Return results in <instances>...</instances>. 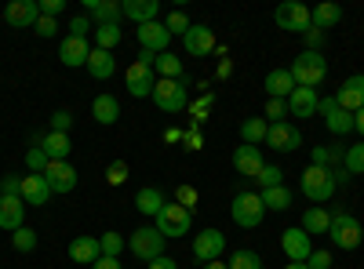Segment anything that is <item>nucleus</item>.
<instances>
[{
  "label": "nucleus",
  "mask_w": 364,
  "mask_h": 269,
  "mask_svg": "<svg viewBox=\"0 0 364 269\" xmlns=\"http://www.w3.org/2000/svg\"><path fill=\"white\" fill-rule=\"evenodd\" d=\"M288 73L295 77V87H317L328 77V58L321 51H302Z\"/></svg>",
  "instance_id": "obj_1"
},
{
  "label": "nucleus",
  "mask_w": 364,
  "mask_h": 269,
  "mask_svg": "<svg viewBox=\"0 0 364 269\" xmlns=\"http://www.w3.org/2000/svg\"><path fill=\"white\" fill-rule=\"evenodd\" d=\"M186 87H190V77H182V80H157L154 84V99L161 113H182L190 106V95H186Z\"/></svg>",
  "instance_id": "obj_2"
},
{
  "label": "nucleus",
  "mask_w": 364,
  "mask_h": 269,
  "mask_svg": "<svg viewBox=\"0 0 364 269\" xmlns=\"http://www.w3.org/2000/svg\"><path fill=\"white\" fill-rule=\"evenodd\" d=\"M336 175H331V168H317L310 164L306 171H302V193H306L314 204H328L331 197H336Z\"/></svg>",
  "instance_id": "obj_3"
},
{
  "label": "nucleus",
  "mask_w": 364,
  "mask_h": 269,
  "mask_svg": "<svg viewBox=\"0 0 364 269\" xmlns=\"http://www.w3.org/2000/svg\"><path fill=\"white\" fill-rule=\"evenodd\" d=\"M328 236H331V244H336V248L353 251L364 241V229H360V222L350 212H336V215H331V226H328Z\"/></svg>",
  "instance_id": "obj_4"
},
{
  "label": "nucleus",
  "mask_w": 364,
  "mask_h": 269,
  "mask_svg": "<svg viewBox=\"0 0 364 269\" xmlns=\"http://www.w3.org/2000/svg\"><path fill=\"white\" fill-rule=\"evenodd\" d=\"M230 215H233L237 226L255 229V226H262V219H266V204H262L259 193H248V190H245V193H237V197H233Z\"/></svg>",
  "instance_id": "obj_5"
},
{
  "label": "nucleus",
  "mask_w": 364,
  "mask_h": 269,
  "mask_svg": "<svg viewBox=\"0 0 364 269\" xmlns=\"http://www.w3.org/2000/svg\"><path fill=\"white\" fill-rule=\"evenodd\" d=\"M128 248H132L135 258H142V262L149 265L154 258L164 255V236L157 233V226H139V229L128 236Z\"/></svg>",
  "instance_id": "obj_6"
},
{
  "label": "nucleus",
  "mask_w": 364,
  "mask_h": 269,
  "mask_svg": "<svg viewBox=\"0 0 364 269\" xmlns=\"http://www.w3.org/2000/svg\"><path fill=\"white\" fill-rule=\"evenodd\" d=\"M273 22L288 33H310L314 29V18H310V8L299 4V0H284V4L273 11Z\"/></svg>",
  "instance_id": "obj_7"
},
{
  "label": "nucleus",
  "mask_w": 364,
  "mask_h": 269,
  "mask_svg": "<svg viewBox=\"0 0 364 269\" xmlns=\"http://www.w3.org/2000/svg\"><path fill=\"white\" fill-rule=\"evenodd\" d=\"M193 229V212H186L182 204H164V212L157 215V233L164 236H186Z\"/></svg>",
  "instance_id": "obj_8"
},
{
  "label": "nucleus",
  "mask_w": 364,
  "mask_h": 269,
  "mask_svg": "<svg viewBox=\"0 0 364 269\" xmlns=\"http://www.w3.org/2000/svg\"><path fill=\"white\" fill-rule=\"evenodd\" d=\"M317 113L324 116V124H328L331 135H350V131H353V113H346V109L336 102V95L321 99V102H317Z\"/></svg>",
  "instance_id": "obj_9"
},
{
  "label": "nucleus",
  "mask_w": 364,
  "mask_h": 269,
  "mask_svg": "<svg viewBox=\"0 0 364 269\" xmlns=\"http://www.w3.org/2000/svg\"><path fill=\"white\" fill-rule=\"evenodd\" d=\"M44 182H48L51 193H63L66 197V193L77 190V168L70 160H51L48 171H44Z\"/></svg>",
  "instance_id": "obj_10"
},
{
  "label": "nucleus",
  "mask_w": 364,
  "mask_h": 269,
  "mask_svg": "<svg viewBox=\"0 0 364 269\" xmlns=\"http://www.w3.org/2000/svg\"><path fill=\"white\" fill-rule=\"evenodd\" d=\"M223 251H226V236L219 233V229H200L197 236H193V255L200 258V265L204 262H219L223 258Z\"/></svg>",
  "instance_id": "obj_11"
},
{
  "label": "nucleus",
  "mask_w": 364,
  "mask_h": 269,
  "mask_svg": "<svg viewBox=\"0 0 364 269\" xmlns=\"http://www.w3.org/2000/svg\"><path fill=\"white\" fill-rule=\"evenodd\" d=\"M281 248H284L288 262H306V258L314 255L310 233H306V229H299V226H291V229H284V233H281Z\"/></svg>",
  "instance_id": "obj_12"
},
{
  "label": "nucleus",
  "mask_w": 364,
  "mask_h": 269,
  "mask_svg": "<svg viewBox=\"0 0 364 269\" xmlns=\"http://www.w3.org/2000/svg\"><path fill=\"white\" fill-rule=\"evenodd\" d=\"M135 37H139L142 51H154V55H164L168 44H171V33H168L164 22H146V26H139Z\"/></svg>",
  "instance_id": "obj_13"
},
{
  "label": "nucleus",
  "mask_w": 364,
  "mask_h": 269,
  "mask_svg": "<svg viewBox=\"0 0 364 269\" xmlns=\"http://www.w3.org/2000/svg\"><path fill=\"white\" fill-rule=\"evenodd\" d=\"M266 146H269V149H277V153H291V149L302 146V135H299L295 124L281 121V124H269V131H266Z\"/></svg>",
  "instance_id": "obj_14"
},
{
  "label": "nucleus",
  "mask_w": 364,
  "mask_h": 269,
  "mask_svg": "<svg viewBox=\"0 0 364 269\" xmlns=\"http://www.w3.org/2000/svg\"><path fill=\"white\" fill-rule=\"evenodd\" d=\"M37 18H41V4H37V0H11V4L4 8V22L15 26V29L37 26Z\"/></svg>",
  "instance_id": "obj_15"
},
{
  "label": "nucleus",
  "mask_w": 364,
  "mask_h": 269,
  "mask_svg": "<svg viewBox=\"0 0 364 269\" xmlns=\"http://www.w3.org/2000/svg\"><path fill=\"white\" fill-rule=\"evenodd\" d=\"M124 84H128V92H132L135 99H149V95H154V84H157V77H154V70H149V66L132 62V66L124 70Z\"/></svg>",
  "instance_id": "obj_16"
},
{
  "label": "nucleus",
  "mask_w": 364,
  "mask_h": 269,
  "mask_svg": "<svg viewBox=\"0 0 364 269\" xmlns=\"http://www.w3.org/2000/svg\"><path fill=\"white\" fill-rule=\"evenodd\" d=\"M182 48H186V55L193 58H204L215 51V33H211V26H190V33L182 37Z\"/></svg>",
  "instance_id": "obj_17"
},
{
  "label": "nucleus",
  "mask_w": 364,
  "mask_h": 269,
  "mask_svg": "<svg viewBox=\"0 0 364 269\" xmlns=\"http://www.w3.org/2000/svg\"><path fill=\"white\" fill-rule=\"evenodd\" d=\"M262 149L259 146H245L240 142L237 149H233V168H237V175H245V178H255L259 171H262Z\"/></svg>",
  "instance_id": "obj_18"
},
{
  "label": "nucleus",
  "mask_w": 364,
  "mask_h": 269,
  "mask_svg": "<svg viewBox=\"0 0 364 269\" xmlns=\"http://www.w3.org/2000/svg\"><path fill=\"white\" fill-rule=\"evenodd\" d=\"M336 102H339L346 113L364 109V73H357V77H346V80H343V87L336 92Z\"/></svg>",
  "instance_id": "obj_19"
},
{
  "label": "nucleus",
  "mask_w": 364,
  "mask_h": 269,
  "mask_svg": "<svg viewBox=\"0 0 364 269\" xmlns=\"http://www.w3.org/2000/svg\"><path fill=\"white\" fill-rule=\"evenodd\" d=\"M51 200V190L44 182V175H22V204L26 207H44Z\"/></svg>",
  "instance_id": "obj_20"
},
{
  "label": "nucleus",
  "mask_w": 364,
  "mask_h": 269,
  "mask_svg": "<svg viewBox=\"0 0 364 269\" xmlns=\"http://www.w3.org/2000/svg\"><path fill=\"white\" fill-rule=\"evenodd\" d=\"M84 11L99 26H109V22L124 18V4H120V0H84Z\"/></svg>",
  "instance_id": "obj_21"
},
{
  "label": "nucleus",
  "mask_w": 364,
  "mask_h": 269,
  "mask_svg": "<svg viewBox=\"0 0 364 269\" xmlns=\"http://www.w3.org/2000/svg\"><path fill=\"white\" fill-rule=\"evenodd\" d=\"M120 4H124V18H132L135 26L157 22L161 15V0H120Z\"/></svg>",
  "instance_id": "obj_22"
},
{
  "label": "nucleus",
  "mask_w": 364,
  "mask_h": 269,
  "mask_svg": "<svg viewBox=\"0 0 364 269\" xmlns=\"http://www.w3.org/2000/svg\"><path fill=\"white\" fill-rule=\"evenodd\" d=\"M22 219H26V204L22 197H0V229H22Z\"/></svg>",
  "instance_id": "obj_23"
},
{
  "label": "nucleus",
  "mask_w": 364,
  "mask_h": 269,
  "mask_svg": "<svg viewBox=\"0 0 364 269\" xmlns=\"http://www.w3.org/2000/svg\"><path fill=\"white\" fill-rule=\"evenodd\" d=\"M317 92L314 87H295L288 95V116H314L317 113Z\"/></svg>",
  "instance_id": "obj_24"
},
{
  "label": "nucleus",
  "mask_w": 364,
  "mask_h": 269,
  "mask_svg": "<svg viewBox=\"0 0 364 269\" xmlns=\"http://www.w3.org/2000/svg\"><path fill=\"white\" fill-rule=\"evenodd\" d=\"M33 146H41V149H44L48 160H70V149H73L70 135H63V131H48V135H44V138H37Z\"/></svg>",
  "instance_id": "obj_25"
},
{
  "label": "nucleus",
  "mask_w": 364,
  "mask_h": 269,
  "mask_svg": "<svg viewBox=\"0 0 364 269\" xmlns=\"http://www.w3.org/2000/svg\"><path fill=\"white\" fill-rule=\"evenodd\" d=\"M95 80H109L117 73V62H113V51H102V48H91L87 55V66H84Z\"/></svg>",
  "instance_id": "obj_26"
},
{
  "label": "nucleus",
  "mask_w": 364,
  "mask_h": 269,
  "mask_svg": "<svg viewBox=\"0 0 364 269\" xmlns=\"http://www.w3.org/2000/svg\"><path fill=\"white\" fill-rule=\"evenodd\" d=\"M87 55H91V44L80 40V37H66L63 48H58V58L66 66H87Z\"/></svg>",
  "instance_id": "obj_27"
},
{
  "label": "nucleus",
  "mask_w": 364,
  "mask_h": 269,
  "mask_svg": "<svg viewBox=\"0 0 364 269\" xmlns=\"http://www.w3.org/2000/svg\"><path fill=\"white\" fill-rule=\"evenodd\" d=\"M70 258H73V262H84V265L99 262V258H102L99 236H77V241L70 244Z\"/></svg>",
  "instance_id": "obj_28"
},
{
  "label": "nucleus",
  "mask_w": 364,
  "mask_h": 269,
  "mask_svg": "<svg viewBox=\"0 0 364 269\" xmlns=\"http://www.w3.org/2000/svg\"><path fill=\"white\" fill-rule=\"evenodd\" d=\"M295 92V77L288 70H269L266 73V95L269 99H288Z\"/></svg>",
  "instance_id": "obj_29"
},
{
  "label": "nucleus",
  "mask_w": 364,
  "mask_h": 269,
  "mask_svg": "<svg viewBox=\"0 0 364 269\" xmlns=\"http://www.w3.org/2000/svg\"><path fill=\"white\" fill-rule=\"evenodd\" d=\"M310 18H314V29H328L331 26H339V18H343V8L336 4V0H324V4H317V8H310Z\"/></svg>",
  "instance_id": "obj_30"
},
{
  "label": "nucleus",
  "mask_w": 364,
  "mask_h": 269,
  "mask_svg": "<svg viewBox=\"0 0 364 269\" xmlns=\"http://www.w3.org/2000/svg\"><path fill=\"white\" fill-rule=\"evenodd\" d=\"M91 116H95L99 124H117L120 121V102L113 95H95V102H91Z\"/></svg>",
  "instance_id": "obj_31"
},
{
  "label": "nucleus",
  "mask_w": 364,
  "mask_h": 269,
  "mask_svg": "<svg viewBox=\"0 0 364 269\" xmlns=\"http://www.w3.org/2000/svg\"><path fill=\"white\" fill-rule=\"evenodd\" d=\"M164 204H168V200H164V193H161V190H154V186H142V190L135 193V207H139L142 215H154V219H157V215L164 212Z\"/></svg>",
  "instance_id": "obj_32"
},
{
  "label": "nucleus",
  "mask_w": 364,
  "mask_h": 269,
  "mask_svg": "<svg viewBox=\"0 0 364 269\" xmlns=\"http://www.w3.org/2000/svg\"><path fill=\"white\" fill-rule=\"evenodd\" d=\"M266 131H269L266 116H248V121L240 124V142H245V146H262L266 142Z\"/></svg>",
  "instance_id": "obj_33"
},
{
  "label": "nucleus",
  "mask_w": 364,
  "mask_h": 269,
  "mask_svg": "<svg viewBox=\"0 0 364 269\" xmlns=\"http://www.w3.org/2000/svg\"><path fill=\"white\" fill-rule=\"evenodd\" d=\"M154 70H157V80H182V77H186V73H182V58H178V55H171V51L157 55Z\"/></svg>",
  "instance_id": "obj_34"
},
{
  "label": "nucleus",
  "mask_w": 364,
  "mask_h": 269,
  "mask_svg": "<svg viewBox=\"0 0 364 269\" xmlns=\"http://www.w3.org/2000/svg\"><path fill=\"white\" fill-rule=\"evenodd\" d=\"M262 197V204L269 207V212H288V207H291V190L281 182V186H269V190H262L259 193Z\"/></svg>",
  "instance_id": "obj_35"
},
{
  "label": "nucleus",
  "mask_w": 364,
  "mask_h": 269,
  "mask_svg": "<svg viewBox=\"0 0 364 269\" xmlns=\"http://www.w3.org/2000/svg\"><path fill=\"white\" fill-rule=\"evenodd\" d=\"M120 40H124V33H120V22L95 26V48H102V51H113Z\"/></svg>",
  "instance_id": "obj_36"
},
{
  "label": "nucleus",
  "mask_w": 364,
  "mask_h": 269,
  "mask_svg": "<svg viewBox=\"0 0 364 269\" xmlns=\"http://www.w3.org/2000/svg\"><path fill=\"white\" fill-rule=\"evenodd\" d=\"M328 226H331V215L324 212V207H310V212L302 215V229H306L310 236L314 233H328Z\"/></svg>",
  "instance_id": "obj_37"
},
{
  "label": "nucleus",
  "mask_w": 364,
  "mask_h": 269,
  "mask_svg": "<svg viewBox=\"0 0 364 269\" xmlns=\"http://www.w3.org/2000/svg\"><path fill=\"white\" fill-rule=\"evenodd\" d=\"M343 171L346 175H364V142L350 146L346 153H343Z\"/></svg>",
  "instance_id": "obj_38"
},
{
  "label": "nucleus",
  "mask_w": 364,
  "mask_h": 269,
  "mask_svg": "<svg viewBox=\"0 0 364 269\" xmlns=\"http://www.w3.org/2000/svg\"><path fill=\"white\" fill-rule=\"evenodd\" d=\"M226 265H230V269H262V258H259L255 251H248V248H240V251L230 255Z\"/></svg>",
  "instance_id": "obj_39"
},
{
  "label": "nucleus",
  "mask_w": 364,
  "mask_h": 269,
  "mask_svg": "<svg viewBox=\"0 0 364 269\" xmlns=\"http://www.w3.org/2000/svg\"><path fill=\"white\" fill-rule=\"evenodd\" d=\"M11 244H15V251H37V229H29V226H22V229H15L11 233Z\"/></svg>",
  "instance_id": "obj_40"
},
{
  "label": "nucleus",
  "mask_w": 364,
  "mask_h": 269,
  "mask_svg": "<svg viewBox=\"0 0 364 269\" xmlns=\"http://www.w3.org/2000/svg\"><path fill=\"white\" fill-rule=\"evenodd\" d=\"M48 153H44V149L41 146H29V153H26V168H29V175H44L48 171Z\"/></svg>",
  "instance_id": "obj_41"
},
{
  "label": "nucleus",
  "mask_w": 364,
  "mask_h": 269,
  "mask_svg": "<svg viewBox=\"0 0 364 269\" xmlns=\"http://www.w3.org/2000/svg\"><path fill=\"white\" fill-rule=\"evenodd\" d=\"M99 248H102L106 258H120V251H124V236H120V233H102Z\"/></svg>",
  "instance_id": "obj_42"
},
{
  "label": "nucleus",
  "mask_w": 364,
  "mask_h": 269,
  "mask_svg": "<svg viewBox=\"0 0 364 269\" xmlns=\"http://www.w3.org/2000/svg\"><path fill=\"white\" fill-rule=\"evenodd\" d=\"M164 26H168V33H171V37H186V33H190V26H193V22L186 18V11H171Z\"/></svg>",
  "instance_id": "obj_43"
},
{
  "label": "nucleus",
  "mask_w": 364,
  "mask_h": 269,
  "mask_svg": "<svg viewBox=\"0 0 364 269\" xmlns=\"http://www.w3.org/2000/svg\"><path fill=\"white\" fill-rule=\"evenodd\" d=\"M281 178H284V171H281L277 164H262V171L255 175V182H259L262 190H269V186H281Z\"/></svg>",
  "instance_id": "obj_44"
},
{
  "label": "nucleus",
  "mask_w": 364,
  "mask_h": 269,
  "mask_svg": "<svg viewBox=\"0 0 364 269\" xmlns=\"http://www.w3.org/2000/svg\"><path fill=\"white\" fill-rule=\"evenodd\" d=\"M266 116H269V124H281L288 116V99H266Z\"/></svg>",
  "instance_id": "obj_45"
},
{
  "label": "nucleus",
  "mask_w": 364,
  "mask_h": 269,
  "mask_svg": "<svg viewBox=\"0 0 364 269\" xmlns=\"http://www.w3.org/2000/svg\"><path fill=\"white\" fill-rule=\"evenodd\" d=\"M106 182H109V186H124V182H128V164H124V160H113V164L106 168Z\"/></svg>",
  "instance_id": "obj_46"
},
{
  "label": "nucleus",
  "mask_w": 364,
  "mask_h": 269,
  "mask_svg": "<svg viewBox=\"0 0 364 269\" xmlns=\"http://www.w3.org/2000/svg\"><path fill=\"white\" fill-rule=\"evenodd\" d=\"M70 128H73V113H70V109H55V113H51V131L70 135Z\"/></svg>",
  "instance_id": "obj_47"
},
{
  "label": "nucleus",
  "mask_w": 364,
  "mask_h": 269,
  "mask_svg": "<svg viewBox=\"0 0 364 269\" xmlns=\"http://www.w3.org/2000/svg\"><path fill=\"white\" fill-rule=\"evenodd\" d=\"M0 197H22V178L18 175H4V178H0Z\"/></svg>",
  "instance_id": "obj_48"
},
{
  "label": "nucleus",
  "mask_w": 364,
  "mask_h": 269,
  "mask_svg": "<svg viewBox=\"0 0 364 269\" xmlns=\"http://www.w3.org/2000/svg\"><path fill=\"white\" fill-rule=\"evenodd\" d=\"M87 33H91V18H87V15H77V18H70V37H80V40H87Z\"/></svg>",
  "instance_id": "obj_49"
},
{
  "label": "nucleus",
  "mask_w": 364,
  "mask_h": 269,
  "mask_svg": "<svg viewBox=\"0 0 364 269\" xmlns=\"http://www.w3.org/2000/svg\"><path fill=\"white\" fill-rule=\"evenodd\" d=\"M200 146H204V138H200L197 128H186V131H182V149H186V153H197Z\"/></svg>",
  "instance_id": "obj_50"
},
{
  "label": "nucleus",
  "mask_w": 364,
  "mask_h": 269,
  "mask_svg": "<svg viewBox=\"0 0 364 269\" xmlns=\"http://www.w3.org/2000/svg\"><path fill=\"white\" fill-rule=\"evenodd\" d=\"M331 262H336V258H331L328 251H314L306 258V269H331Z\"/></svg>",
  "instance_id": "obj_51"
},
{
  "label": "nucleus",
  "mask_w": 364,
  "mask_h": 269,
  "mask_svg": "<svg viewBox=\"0 0 364 269\" xmlns=\"http://www.w3.org/2000/svg\"><path fill=\"white\" fill-rule=\"evenodd\" d=\"M33 29H37V33H41V37L48 40V37H55V29H58V22H55V18H48V15H41Z\"/></svg>",
  "instance_id": "obj_52"
},
{
  "label": "nucleus",
  "mask_w": 364,
  "mask_h": 269,
  "mask_svg": "<svg viewBox=\"0 0 364 269\" xmlns=\"http://www.w3.org/2000/svg\"><path fill=\"white\" fill-rule=\"evenodd\" d=\"M178 204L186 207V212H193V204H197V190H193V186H178Z\"/></svg>",
  "instance_id": "obj_53"
},
{
  "label": "nucleus",
  "mask_w": 364,
  "mask_h": 269,
  "mask_svg": "<svg viewBox=\"0 0 364 269\" xmlns=\"http://www.w3.org/2000/svg\"><path fill=\"white\" fill-rule=\"evenodd\" d=\"M37 4H41V15H48V18H55L58 11H63L66 4H63V0H37Z\"/></svg>",
  "instance_id": "obj_54"
},
{
  "label": "nucleus",
  "mask_w": 364,
  "mask_h": 269,
  "mask_svg": "<svg viewBox=\"0 0 364 269\" xmlns=\"http://www.w3.org/2000/svg\"><path fill=\"white\" fill-rule=\"evenodd\" d=\"M302 37H306V51H321V44H324V29H310V33H302Z\"/></svg>",
  "instance_id": "obj_55"
},
{
  "label": "nucleus",
  "mask_w": 364,
  "mask_h": 269,
  "mask_svg": "<svg viewBox=\"0 0 364 269\" xmlns=\"http://www.w3.org/2000/svg\"><path fill=\"white\" fill-rule=\"evenodd\" d=\"M91 269H124V262H120V258H99V262H91Z\"/></svg>",
  "instance_id": "obj_56"
},
{
  "label": "nucleus",
  "mask_w": 364,
  "mask_h": 269,
  "mask_svg": "<svg viewBox=\"0 0 364 269\" xmlns=\"http://www.w3.org/2000/svg\"><path fill=\"white\" fill-rule=\"evenodd\" d=\"M146 269H178V262L175 258H168V255H161V258H154Z\"/></svg>",
  "instance_id": "obj_57"
},
{
  "label": "nucleus",
  "mask_w": 364,
  "mask_h": 269,
  "mask_svg": "<svg viewBox=\"0 0 364 269\" xmlns=\"http://www.w3.org/2000/svg\"><path fill=\"white\" fill-rule=\"evenodd\" d=\"M233 73V62H230V58H223V62H219V80H226Z\"/></svg>",
  "instance_id": "obj_58"
},
{
  "label": "nucleus",
  "mask_w": 364,
  "mask_h": 269,
  "mask_svg": "<svg viewBox=\"0 0 364 269\" xmlns=\"http://www.w3.org/2000/svg\"><path fill=\"white\" fill-rule=\"evenodd\" d=\"M353 131H360V135H364V109H357V113H353Z\"/></svg>",
  "instance_id": "obj_59"
},
{
  "label": "nucleus",
  "mask_w": 364,
  "mask_h": 269,
  "mask_svg": "<svg viewBox=\"0 0 364 269\" xmlns=\"http://www.w3.org/2000/svg\"><path fill=\"white\" fill-rule=\"evenodd\" d=\"M164 142H182V131H178V128H168V131H164Z\"/></svg>",
  "instance_id": "obj_60"
},
{
  "label": "nucleus",
  "mask_w": 364,
  "mask_h": 269,
  "mask_svg": "<svg viewBox=\"0 0 364 269\" xmlns=\"http://www.w3.org/2000/svg\"><path fill=\"white\" fill-rule=\"evenodd\" d=\"M200 269H230V265H226V262H223V258H219V262H204V265H200Z\"/></svg>",
  "instance_id": "obj_61"
},
{
  "label": "nucleus",
  "mask_w": 364,
  "mask_h": 269,
  "mask_svg": "<svg viewBox=\"0 0 364 269\" xmlns=\"http://www.w3.org/2000/svg\"><path fill=\"white\" fill-rule=\"evenodd\" d=\"M284 269H306V262H288Z\"/></svg>",
  "instance_id": "obj_62"
}]
</instances>
